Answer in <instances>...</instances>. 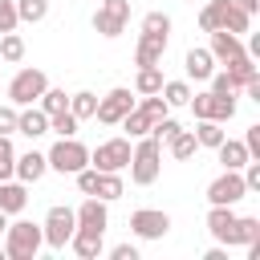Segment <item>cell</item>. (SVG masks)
Here are the masks:
<instances>
[{"mask_svg": "<svg viewBox=\"0 0 260 260\" xmlns=\"http://www.w3.org/2000/svg\"><path fill=\"white\" fill-rule=\"evenodd\" d=\"M24 207H28V191H24V183L0 179V211H4V215H20Z\"/></svg>", "mask_w": 260, "mask_h": 260, "instance_id": "ac0fdd59", "label": "cell"}, {"mask_svg": "<svg viewBox=\"0 0 260 260\" xmlns=\"http://www.w3.org/2000/svg\"><path fill=\"white\" fill-rule=\"evenodd\" d=\"M203 260H228V252H223V244H219V248H207V252H203Z\"/></svg>", "mask_w": 260, "mask_h": 260, "instance_id": "ee69618b", "label": "cell"}, {"mask_svg": "<svg viewBox=\"0 0 260 260\" xmlns=\"http://www.w3.org/2000/svg\"><path fill=\"white\" fill-rule=\"evenodd\" d=\"M0 260H8V256H4V248H0Z\"/></svg>", "mask_w": 260, "mask_h": 260, "instance_id": "bcb514c9", "label": "cell"}, {"mask_svg": "<svg viewBox=\"0 0 260 260\" xmlns=\"http://www.w3.org/2000/svg\"><path fill=\"white\" fill-rule=\"evenodd\" d=\"M32 106H41L45 114H57V110H69V93H65V89H53V85H45V93H41Z\"/></svg>", "mask_w": 260, "mask_h": 260, "instance_id": "4dcf8cb0", "label": "cell"}, {"mask_svg": "<svg viewBox=\"0 0 260 260\" xmlns=\"http://www.w3.org/2000/svg\"><path fill=\"white\" fill-rule=\"evenodd\" d=\"M158 89H162V73H158V65H142L138 77H134V93L146 98V93H158Z\"/></svg>", "mask_w": 260, "mask_h": 260, "instance_id": "d4e9b609", "label": "cell"}, {"mask_svg": "<svg viewBox=\"0 0 260 260\" xmlns=\"http://www.w3.org/2000/svg\"><path fill=\"white\" fill-rule=\"evenodd\" d=\"M215 154H219V162H223V171H240L252 154H248V146H244V138H223L219 146H215Z\"/></svg>", "mask_w": 260, "mask_h": 260, "instance_id": "ffe728a7", "label": "cell"}, {"mask_svg": "<svg viewBox=\"0 0 260 260\" xmlns=\"http://www.w3.org/2000/svg\"><path fill=\"white\" fill-rule=\"evenodd\" d=\"M179 130H183V126H179V122H175V118H158V122H154V126H150V134H154V138H158V142H171V138H175V134H179Z\"/></svg>", "mask_w": 260, "mask_h": 260, "instance_id": "8d00e7d4", "label": "cell"}, {"mask_svg": "<svg viewBox=\"0 0 260 260\" xmlns=\"http://www.w3.org/2000/svg\"><path fill=\"white\" fill-rule=\"evenodd\" d=\"M167 32H142L138 45H134V65H162V53H167Z\"/></svg>", "mask_w": 260, "mask_h": 260, "instance_id": "7c38bea8", "label": "cell"}, {"mask_svg": "<svg viewBox=\"0 0 260 260\" xmlns=\"http://www.w3.org/2000/svg\"><path fill=\"white\" fill-rule=\"evenodd\" d=\"M130 138H106V142H98L93 150H89V167L93 171H126V162H130Z\"/></svg>", "mask_w": 260, "mask_h": 260, "instance_id": "52a82bcc", "label": "cell"}, {"mask_svg": "<svg viewBox=\"0 0 260 260\" xmlns=\"http://www.w3.org/2000/svg\"><path fill=\"white\" fill-rule=\"evenodd\" d=\"M16 16L24 24H41L49 16V0H16Z\"/></svg>", "mask_w": 260, "mask_h": 260, "instance_id": "f1b7e54d", "label": "cell"}, {"mask_svg": "<svg viewBox=\"0 0 260 260\" xmlns=\"http://www.w3.org/2000/svg\"><path fill=\"white\" fill-rule=\"evenodd\" d=\"M167 150H171V158H175V162H187V158H195L199 142H195V134H191V130H179V134L167 142Z\"/></svg>", "mask_w": 260, "mask_h": 260, "instance_id": "603a6c76", "label": "cell"}, {"mask_svg": "<svg viewBox=\"0 0 260 260\" xmlns=\"http://www.w3.org/2000/svg\"><path fill=\"white\" fill-rule=\"evenodd\" d=\"M73 179H77V191H81V195H93V187H98V171H93V167H81Z\"/></svg>", "mask_w": 260, "mask_h": 260, "instance_id": "f35d334b", "label": "cell"}, {"mask_svg": "<svg viewBox=\"0 0 260 260\" xmlns=\"http://www.w3.org/2000/svg\"><path fill=\"white\" fill-rule=\"evenodd\" d=\"M232 4H236L240 12H248V16H256V12H260V0H232Z\"/></svg>", "mask_w": 260, "mask_h": 260, "instance_id": "7bdbcfd3", "label": "cell"}, {"mask_svg": "<svg viewBox=\"0 0 260 260\" xmlns=\"http://www.w3.org/2000/svg\"><path fill=\"white\" fill-rule=\"evenodd\" d=\"M240 199H248V187H244V175H240V171H223L219 179L207 183V203H228V207H236Z\"/></svg>", "mask_w": 260, "mask_h": 260, "instance_id": "9c48e42d", "label": "cell"}, {"mask_svg": "<svg viewBox=\"0 0 260 260\" xmlns=\"http://www.w3.org/2000/svg\"><path fill=\"white\" fill-rule=\"evenodd\" d=\"M20 24V16H16V0H0V32H12Z\"/></svg>", "mask_w": 260, "mask_h": 260, "instance_id": "74e56055", "label": "cell"}, {"mask_svg": "<svg viewBox=\"0 0 260 260\" xmlns=\"http://www.w3.org/2000/svg\"><path fill=\"white\" fill-rule=\"evenodd\" d=\"M69 248L81 256V260H98L106 252V232H89V228H73L69 236Z\"/></svg>", "mask_w": 260, "mask_h": 260, "instance_id": "5bb4252c", "label": "cell"}, {"mask_svg": "<svg viewBox=\"0 0 260 260\" xmlns=\"http://www.w3.org/2000/svg\"><path fill=\"white\" fill-rule=\"evenodd\" d=\"M130 183H138V187H150L154 179H158V171H162V142L154 138V134H142L138 142H134V150H130Z\"/></svg>", "mask_w": 260, "mask_h": 260, "instance_id": "6da1fadb", "label": "cell"}, {"mask_svg": "<svg viewBox=\"0 0 260 260\" xmlns=\"http://www.w3.org/2000/svg\"><path fill=\"white\" fill-rule=\"evenodd\" d=\"M158 93H162V102H167L171 110L191 102V85H187V81H162V89H158Z\"/></svg>", "mask_w": 260, "mask_h": 260, "instance_id": "f546056e", "label": "cell"}, {"mask_svg": "<svg viewBox=\"0 0 260 260\" xmlns=\"http://www.w3.org/2000/svg\"><path fill=\"white\" fill-rule=\"evenodd\" d=\"M207 232H211V240H215V244L232 248V232H236V211H232L228 203H211V211H207Z\"/></svg>", "mask_w": 260, "mask_h": 260, "instance_id": "8fae6325", "label": "cell"}, {"mask_svg": "<svg viewBox=\"0 0 260 260\" xmlns=\"http://www.w3.org/2000/svg\"><path fill=\"white\" fill-rule=\"evenodd\" d=\"M45 85H49V77H45V69H32V65H24L12 81H8V102L20 110V106H32L41 93H45Z\"/></svg>", "mask_w": 260, "mask_h": 260, "instance_id": "5b68a950", "label": "cell"}, {"mask_svg": "<svg viewBox=\"0 0 260 260\" xmlns=\"http://www.w3.org/2000/svg\"><path fill=\"white\" fill-rule=\"evenodd\" d=\"M73 215H77V228H89V232H106V228H110V207H106V199H98V195H85V203H81Z\"/></svg>", "mask_w": 260, "mask_h": 260, "instance_id": "4fadbf2b", "label": "cell"}, {"mask_svg": "<svg viewBox=\"0 0 260 260\" xmlns=\"http://www.w3.org/2000/svg\"><path fill=\"white\" fill-rule=\"evenodd\" d=\"M16 134H24V138L49 134V114H45L41 106H20V110H16Z\"/></svg>", "mask_w": 260, "mask_h": 260, "instance_id": "9a60e30c", "label": "cell"}, {"mask_svg": "<svg viewBox=\"0 0 260 260\" xmlns=\"http://www.w3.org/2000/svg\"><path fill=\"white\" fill-rule=\"evenodd\" d=\"M49 171V158L41 154V150H24V154H16V167H12V175L28 187V183H37L41 175Z\"/></svg>", "mask_w": 260, "mask_h": 260, "instance_id": "e0dca14e", "label": "cell"}, {"mask_svg": "<svg viewBox=\"0 0 260 260\" xmlns=\"http://www.w3.org/2000/svg\"><path fill=\"white\" fill-rule=\"evenodd\" d=\"M228 4H232V0H207L203 12H199V28H203V32L223 28V12H228Z\"/></svg>", "mask_w": 260, "mask_h": 260, "instance_id": "cb8c5ba5", "label": "cell"}, {"mask_svg": "<svg viewBox=\"0 0 260 260\" xmlns=\"http://www.w3.org/2000/svg\"><path fill=\"white\" fill-rule=\"evenodd\" d=\"M142 32H167L171 37V16L167 12H146L142 16Z\"/></svg>", "mask_w": 260, "mask_h": 260, "instance_id": "d590c367", "label": "cell"}, {"mask_svg": "<svg viewBox=\"0 0 260 260\" xmlns=\"http://www.w3.org/2000/svg\"><path fill=\"white\" fill-rule=\"evenodd\" d=\"M244 146H248V154H252V158H260V126H248Z\"/></svg>", "mask_w": 260, "mask_h": 260, "instance_id": "60d3db41", "label": "cell"}, {"mask_svg": "<svg viewBox=\"0 0 260 260\" xmlns=\"http://www.w3.org/2000/svg\"><path fill=\"white\" fill-rule=\"evenodd\" d=\"M93 110H98V93H89V89H77V93H69V114H73L77 122L93 118Z\"/></svg>", "mask_w": 260, "mask_h": 260, "instance_id": "484cf974", "label": "cell"}, {"mask_svg": "<svg viewBox=\"0 0 260 260\" xmlns=\"http://www.w3.org/2000/svg\"><path fill=\"white\" fill-rule=\"evenodd\" d=\"M191 134H195V142L207 146V150H215V146L228 138V134H223V122H215V118H199V126H195Z\"/></svg>", "mask_w": 260, "mask_h": 260, "instance_id": "7402d4cb", "label": "cell"}, {"mask_svg": "<svg viewBox=\"0 0 260 260\" xmlns=\"http://www.w3.org/2000/svg\"><path fill=\"white\" fill-rule=\"evenodd\" d=\"M73 228H77V215H73V207H65V203H53V207L45 211V223H41V232H45V244H49L53 252H65V248H69V236H73Z\"/></svg>", "mask_w": 260, "mask_h": 260, "instance_id": "277c9868", "label": "cell"}, {"mask_svg": "<svg viewBox=\"0 0 260 260\" xmlns=\"http://www.w3.org/2000/svg\"><path fill=\"white\" fill-rule=\"evenodd\" d=\"M118 126L126 130V138H142V134H150V118L138 110V102H134V110H130V114H126Z\"/></svg>", "mask_w": 260, "mask_h": 260, "instance_id": "83f0119b", "label": "cell"}, {"mask_svg": "<svg viewBox=\"0 0 260 260\" xmlns=\"http://www.w3.org/2000/svg\"><path fill=\"white\" fill-rule=\"evenodd\" d=\"M24 57V37L12 28V32H0V61H20Z\"/></svg>", "mask_w": 260, "mask_h": 260, "instance_id": "1f68e13d", "label": "cell"}, {"mask_svg": "<svg viewBox=\"0 0 260 260\" xmlns=\"http://www.w3.org/2000/svg\"><path fill=\"white\" fill-rule=\"evenodd\" d=\"M134 89H126V85H118V89H110L106 98H98V110H93V118L102 122V126H118L130 110H134Z\"/></svg>", "mask_w": 260, "mask_h": 260, "instance_id": "ba28073f", "label": "cell"}, {"mask_svg": "<svg viewBox=\"0 0 260 260\" xmlns=\"http://www.w3.org/2000/svg\"><path fill=\"white\" fill-rule=\"evenodd\" d=\"M183 69H187V77H191V81H207V77L215 73V57H211L207 49H187Z\"/></svg>", "mask_w": 260, "mask_h": 260, "instance_id": "d6986e66", "label": "cell"}, {"mask_svg": "<svg viewBox=\"0 0 260 260\" xmlns=\"http://www.w3.org/2000/svg\"><path fill=\"white\" fill-rule=\"evenodd\" d=\"M211 118L215 122H232L236 118V93H211Z\"/></svg>", "mask_w": 260, "mask_h": 260, "instance_id": "d6a6232c", "label": "cell"}, {"mask_svg": "<svg viewBox=\"0 0 260 260\" xmlns=\"http://www.w3.org/2000/svg\"><path fill=\"white\" fill-rule=\"evenodd\" d=\"M130 232H134L138 240H162V236L171 232V215L158 211V207H138V211L130 215Z\"/></svg>", "mask_w": 260, "mask_h": 260, "instance_id": "30bf717a", "label": "cell"}, {"mask_svg": "<svg viewBox=\"0 0 260 260\" xmlns=\"http://www.w3.org/2000/svg\"><path fill=\"white\" fill-rule=\"evenodd\" d=\"M93 195H98V199H106V203L122 199V195H126L122 171H98V187H93Z\"/></svg>", "mask_w": 260, "mask_h": 260, "instance_id": "44dd1931", "label": "cell"}, {"mask_svg": "<svg viewBox=\"0 0 260 260\" xmlns=\"http://www.w3.org/2000/svg\"><path fill=\"white\" fill-rule=\"evenodd\" d=\"M252 240H260V219L256 215H236V232H232V244H252Z\"/></svg>", "mask_w": 260, "mask_h": 260, "instance_id": "4316f807", "label": "cell"}, {"mask_svg": "<svg viewBox=\"0 0 260 260\" xmlns=\"http://www.w3.org/2000/svg\"><path fill=\"white\" fill-rule=\"evenodd\" d=\"M45 248V232L32 219H16L4 228V256L8 260H37V252Z\"/></svg>", "mask_w": 260, "mask_h": 260, "instance_id": "7a4b0ae2", "label": "cell"}, {"mask_svg": "<svg viewBox=\"0 0 260 260\" xmlns=\"http://www.w3.org/2000/svg\"><path fill=\"white\" fill-rule=\"evenodd\" d=\"M126 24H130V0H102L98 4V12H93V32H102V37H122L126 32Z\"/></svg>", "mask_w": 260, "mask_h": 260, "instance_id": "8992f818", "label": "cell"}, {"mask_svg": "<svg viewBox=\"0 0 260 260\" xmlns=\"http://www.w3.org/2000/svg\"><path fill=\"white\" fill-rule=\"evenodd\" d=\"M110 256H114V260H138V248H134V244H114Z\"/></svg>", "mask_w": 260, "mask_h": 260, "instance_id": "b9f144b4", "label": "cell"}, {"mask_svg": "<svg viewBox=\"0 0 260 260\" xmlns=\"http://www.w3.org/2000/svg\"><path fill=\"white\" fill-rule=\"evenodd\" d=\"M12 167H16L12 138H8V134H0V179H12Z\"/></svg>", "mask_w": 260, "mask_h": 260, "instance_id": "e575fe53", "label": "cell"}, {"mask_svg": "<svg viewBox=\"0 0 260 260\" xmlns=\"http://www.w3.org/2000/svg\"><path fill=\"white\" fill-rule=\"evenodd\" d=\"M0 134H16V106L8 102V106H0Z\"/></svg>", "mask_w": 260, "mask_h": 260, "instance_id": "ab89813d", "label": "cell"}, {"mask_svg": "<svg viewBox=\"0 0 260 260\" xmlns=\"http://www.w3.org/2000/svg\"><path fill=\"white\" fill-rule=\"evenodd\" d=\"M4 228H8V215H4V211H0V236H4Z\"/></svg>", "mask_w": 260, "mask_h": 260, "instance_id": "f6af8a7d", "label": "cell"}, {"mask_svg": "<svg viewBox=\"0 0 260 260\" xmlns=\"http://www.w3.org/2000/svg\"><path fill=\"white\" fill-rule=\"evenodd\" d=\"M45 158H49V171H57V175H77L81 167H89V146H81L77 134H73V138H57Z\"/></svg>", "mask_w": 260, "mask_h": 260, "instance_id": "3957f363", "label": "cell"}, {"mask_svg": "<svg viewBox=\"0 0 260 260\" xmlns=\"http://www.w3.org/2000/svg\"><path fill=\"white\" fill-rule=\"evenodd\" d=\"M207 53H211L219 65H228L232 57H240V53H244V41H240L236 32H228V28H215V32H211V45H207Z\"/></svg>", "mask_w": 260, "mask_h": 260, "instance_id": "2e32d148", "label": "cell"}, {"mask_svg": "<svg viewBox=\"0 0 260 260\" xmlns=\"http://www.w3.org/2000/svg\"><path fill=\"white\" fill-rule=\"evenodd\" d=\"M49 130H53L57 138H73V134H77V118H73L69 110H57V114H49Z\"/></svg>", "mask_w": 260, "mask_h": 260, "instance_id": "836d02e7", "label": "cell"}]
</instances>
